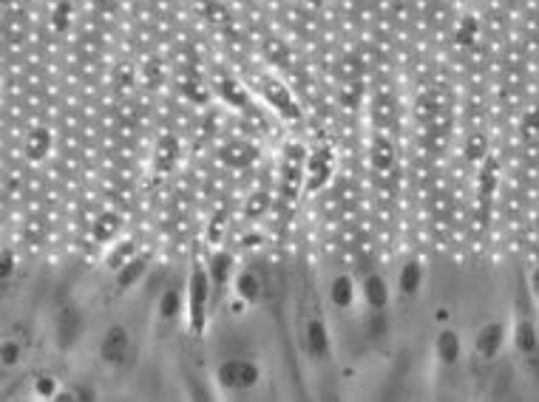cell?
<instances>
[{
	"label": "cell",
	"instance_id": "cb8c5ba5",
	"mask_svg": "<svg viewBox=\"0 0 539 402\" xmlns=\"http://www.w3.org/2000/svg\"><path fill=\"white\" fill-rule=\"evenodd\" d=\"M534 289H537V292H539V266H537V269H534Z\"/></svg>",
	"mask_w": 539,
	"mask_h": 402
},
{
	"label": "cell",
	"instance_id": "ffe728a7",
	"mask_svg": "<svg viewBox=\"0 0 539 402\" xmlns=\"http://www.w3.org/2000/svg\"><path fill=\"white\" fill-rule=\"evenodd\" d=\"M228 269H230V255H216L213 258V281H228Z\"/></svg>",
	"mask_w": 539,
	"mask_h": 402
},
{
	"label": "cell",
	"instance_id": "ba28073f",
	"mask_svg": "<svg viewBox=\"0 0 539 402\" xmlns=\"http://www.w3.org/2000/svg\"><path fill=\"white\" fill-rule=\"evenodd\" d=\"M486 153H489V139H486V134H483V131L469 134V139H466V159L480 162V159H486Z\"/></svg>",
	"mask_w": 539,
	"mask_h": 402
},
{
	"label": "cell",
	"instance_id": "d6986e66",
	"mask_svg": "<svg viewBox=\"0 0 539 402\" xmlns=\"http://www.w3.org/2000/svg\"><path fill=\"white\" fill-rule=\"evenodd\" d=\"M176 312H179V295L171 289V292H165V295H162L159 315H162V317H176Z\"/></svg>",
	"mask_w": 539,
	"mask_h": 402
},
{
	"label": "cell",
	"instance_id": "52a82bcc",
	"mask_svg": "<svg viewBox=\"0 0 539 402\" xmlns=\"http://www.w3.org/2000/svg\"><path fill=\"white\" fill-rule=\"evenodd\" d=\"M239 295L247 300H256L259 295H265V281L256 272H242L239 275Z\"/></svg>",
	"mask_w": 539,
	"mask_h": 402
},
{
	"label": "cell",
	"instance_id": "7c38bea8",
	"mask_svg": "<svg viewBox=\"0 0 539 402\" xmlns=\"http://www.w3.org/2000/svg\"><path fill=\"white\" fill-rule=\"evenodd\" d=\"M80 329H82L80 315L77 312H65L63 320H60V337H63V343H74V337L80 335Z\"/></svg>",
	"mask_w": 539,
	"mask_h": 402
},
{
	"label": "cell",
	"instance_id": "277c9868",
	"mask_svg": "<svg viewBox=\"0 0 539 402\" xmlns=\"http://www.w3.org/2000/svg\"><path fill=\"white\" fill-rule=\"evenodd\" d=\"M500 340H503V326L500 323H489L480 335H477V352L483 357H494V352L500 349Z\"/></svg>",
	"mask_w": 539,
	"mask_h": 402
},
{
	"label": "cell",
	"instance_id": "44dd1931",
	"mask_svg": "<svg viewBox=\"0 0 539 402\" xmlns=\"http://www.w3.org/2000/svg\"><path fill=\"white\" fill-rule=\"evenodd\" d=\"M17 357H20V346L14 340H6L3 343V366H14Z\"/></svg>",
	"mask_w": 539,
	"mask_h": 402
},
{
	"label": "cell",
	"instance_id": "5bb4252c",
	"mask_svg": "<svg viewBox=\"0 0 539 402\" xmlns=\"http://www.w3.org/2000/svg\"><path fill=\"white\" fill-rule=\"evenodd\" d=\"M392 159H395L392 145H389L386 139H378L375 148H372V162H375L380 170H386V168H392Z\"/></svg>",
	"mask_w": 539,
	"mask_h": 402
},
{
	"label": "cell",
	"instance_id": "603a6c76",
	"mask_svg": "<svg viewBox=\"0 0 539 402\" xmlns=\"http://www.w3.org/2000/svg\"><path fill=\"white\" fill-rule=\"evenodd\" d=\"M0 269H3V278L11 272V255H9V252H3V264H0Z\"/></svg>",
	"mask_w": 539,
	"mask_h": 402
},
{
	"label": "cell",
	"instance_id": "30bf717a",
	"mask_svg": "<svg viewBox=\"0 0 539 402\" xmlns=\"http://www.w3.org/2000/svg\"><path fill=\"white\" fill-rule=\"evenodd\" d=\"M437 354L446 360V363H454L457 354H460V340L454 332H443L440 340H437Z\"/></svg>",
	"mask_w": 539,
	"mask_h": 402
},
{
	"label": "cell",
	"instance_id": "e0dca14e",
	"mask_svg": "<svg viewBox=\"0 0 539 402\" xmlns=\"http://www.w3.org/2000/svg\"><path fill=\"white\" fill-rule=\"evenodd\" d=\"M332 300L341 303V306H346L352 300V281L346 275H341V278L332 281Z\"/></svg>",
	"mask_w": 539,
	"mask_h": 402
},
{
	"label": "cell",
	"instance_id": "2e32d148",
	"mask_svg": "<svg viewBox=\"0 0 539 402\" xmlns=\"http://www.w3.org/2000/svg\"><path fill=\"white\" fill-rule=\"evenodd\" d=\"M48 134L46 131H34L31 136H28V142H26V153L31 156V159H40L46 151H48Z\"/></svg>",
	"mask_w": 539,
	"mask_h": 402
},
{
	"label": "cell",
	"instance_id": "7a4b0ae2",
	"mask_svg": "<svg viewBox=\"0 0 539 402\" xmlns=\"http://www.w3.org/2000/svg\"><path fill=\"white\" fill-rule=\"evenodd\" d=\"M131 354V337L122 326H114L102 340V357L108 363H125Z\"/></svg>",
	"mask_w": 539,
	"mask_h": 402
},
{
	"label": "cell",
	"instance_id": "6da1fadb",
	"mask_svg": "<svg viewBox=\"0 0 539 402\" xmlns=\"http://www.w3.org/2000/svg\"><path fill=\"white\" fill-rule=\"evenodd\" d=\"M256 380H259V369L250 360H228L219 369V383L233 391L250 389V386H256Z\"/></svg>",
	"mask_w": 539,
	"mask_h": 402
},
{
	"label": "cell",
	"instance_id": "3957f363",
	"mask_svg": "<svg viewBox=\"0 0 539 402\" xmlns=\"http://www.w3.org/2000/svg\"><path fill=\"white\" fill-rule=\"evenodd\" d=\"M191 295H193V303H191V312H193V326H202V303L208 298V275L202 269L193 272L191 278Z\"/></svg>",
	"mask_w": 539,
	"mask_h": 402
},
{
	"label": "cell",
	"instance_id": "8992f818",
	"mask_svg": "<svg viewBox=\"0 0 539 402\" xmlns=\"http://www.w3.org/2000/svg\"><path fill=\"white\" fill-rule=\"evenodd\" d=\"M306 346H309V354L312 357H321L326 352V332H324V323L321 320H309L306 326Z\"/></svg>",
	"mask_w": 539,
	"mask_h": 402
},
{
	"label": "cell",
	"instance_id": "ac0fdd59",
	"mask_svg": "<svg viewBox=\"0 0 539 402\" xmlns=\"http://www.w3.org/2000/svg\"><path fill=\"white\" fill-rule=\"evenodd\" d=\"M117 227H119V218H117L114 212H108V215H102V218L97 221V229H94V238H100V241H105V238H111V235L117 232Z\"/></svg>",
	"mask_w": 539,
	"mask_h": 402
},
{
	"label": "cell",
	"instance_id": "8fae6325",
	"mask_svg": "<svg viewBox=\"0 0 539 402\" xmlns=\"http://www.w3.org/2000/svg\"><path fill=\"white\" fill-rule=\"evenodd\" d=\"M420 278H423V272H420V264H406V269L400 272V289L406 292V295H415L417 292V286H420Z\"/></svg>",
	"mask_w": 539,
	"mask_h": 402
},
{
	"label": "cell",
	"instance_id": "5b68a950",
	"mask_svg": "<svg viewBox=\"0 0 539 402\" xmlns=\"http://www.w3.org/2000/svg\"><path fill=\"white\" fill-rule=\"evenodd\" d=\"M363 295H366V300L375 306V309H380L383 303H386V281L380 278V275H369L366 281H363Z\"/></svg>",
	"mask_w": 539,
	"mask_h": 402
},
{
	"label": "cell",
	"instance_id": "9a60e30c",
	"mask_svg": "<svg viewBox=\"0 0 539 402\" xmlns=\"http://www.w3.org/2000/svg\"><path fill=\"white\" fill-rule=\"evenodd\" d=\"M517 346L525 352V354H534L537 352V332L531 323H520L517 326Z\"/></svg>",
	"mask_w": 539,
	"mask_h": 402
},
{
	"label": "cell",
	"instance_id": "4fadbf2b",
	"mask_svg": "<svg viewBox=\"0 0 539 402\" xmlns=\"http://www.w3.org/2000/svg\"><path fill=\"white\" fill-rule=\"evenodd\" d=\"M474 37H477V20H474V17H463V20L457 23V31H454L457 45H471Z\"/></svg>",
	"mask_w": 539,
	"mask_h": 402
},
{
	"label": "cell",
	"instance_id": "9c48e42d",
	"mask_svg": "<svg viewBox=\"0 0 539 402\" xmlns=\"http://www.w3.org/2000/svg\"><path fill=\"white\" fill-rule=\"evenodd\" d=\"M222 156H225L228 165H247V162L256 156V151H253L250 145H245V142H233V145L225 148Z\"/></svg>",
	"mask_w": 539,
	"mask_h": 402
},
{
	"label": "cell",
	"instance_id": "7402d4cb",
	"mask_svg": "<svg viewBox=\"0 0 539 402\" xmlns=\"http://www.w3.org/2000/svg\"><path fill=\"white\" fill-rule=\"evenodd\" d=\"M51 389H54V383H51L48 377H43V380H37V391H43V394H51Z\"/></svg>",
	"mask_w": 539,
	"mask_h": 402
}]
</instances>
